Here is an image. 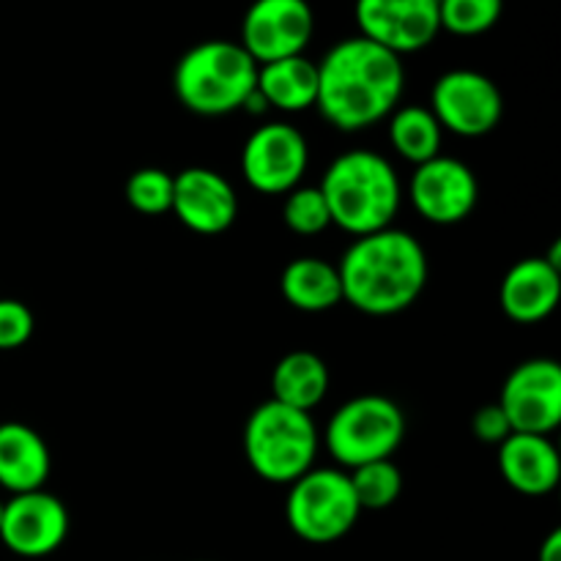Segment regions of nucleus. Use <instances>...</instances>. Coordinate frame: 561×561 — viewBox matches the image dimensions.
Masks as SVG:
<instances>
[{
    "label": "nucleus",
    "instance_id": "6e6552de",
    "mask_svg": "<svg viewBox=\"0 0 561 561\" xmlns=\"http://www.w3.org/2000/svg\"><path fill=\"white\" fill-rule=\"evenodd\" d=\"M438 126L458 137H485L502 124L504 99L496 82L474 69L444 71L431 93Z\"/></svg>",
    "mask_w": 561,
    "mask_h": 561
},
{
    "label": "nucleus",
    "instance_id": "2eb2a0df",
    "mask_svg": "<svg viewBox=\"0 0 561 561\" xmlns=\"http://www.w3.org/2000/svg\"><path fill=\"white\" fill-rule=\"evenodd\" d=\"M184 228L201 236H219L233 228L239 197L230 181L211 168H186L173 175V206Z\"/></svg>",
    "mask_w": 561,
    "mask_h": 561
},
{
    "label": "nucleus",
    "instance_id": "f03ea898",
    "mask_svg": "<svg viewBox=\"0 0 561 561\" xmlns=\"http://www.w3.org/2000/svg\"><path fill=\"white\" fill-rule=\"evenodd\" d=\"M343 301L373 318L405 312L427 285L425 247L411 233L383 228L354 239L337 263Z\"/></svg>",
    "mask_w": 561,
    "mask_h": 561
},
{
    "label": "nucleus",
    "instance_id": "a878e982",
    "mask_svg": "<svg viewBox=\"0 0 561 561\" xmlns=\"http://www.w3.org/2000/svg\"><path fill=\"white\" fill-rule=\"evenodd\" d=\"M283 219L296 236H318L332 228L329 206L318 186H296V190H290L288 197H285Z\"/></svg>",
    "mask_w": 561,
    "mask_h": 561
},
{
    "label": "nucleus",
    "instance_id": "7ed1b4c3",
    "mask_svg": "<svg viewBox=\"0 0 561 561\" xmlns=\"http://www.w3.org/2000/svg\"><path fill=\"white\" fill-rule=\"evenodd\" d=\"M321 195L332 225L351 236L392 228L403 201V186L392 162L370 148H354L327 168Z\"/></svg>",
    "mask_w": 561,
    "mask_h": 561
},
{
    "label": "nucleus",
    "instance_id": "cd10ccee",
    "mask_svg": "<svg viewBox=\"0 0 561 561\" xmlns=\"http://www.w3.org/2000/svg\"><path fill=\"white\" fill-rule=\"evenodd\" d=\"M471 431H474V436L482 444H493V447H499V444H504L513 436V425H510L507 414H504L499 403L482 405L474 414V420H471Z\"/></svg>",
    "mask_w": 561,
    "mask_h": 561
},
{
    "label": "nucleus",
    "instance_id": "f8f14e48",
    "mask_svg": "<svg viewBox=\"0 0 561 561\" xmlns=\"http://www.w3.org/2000/svg\"><path fill=\"white\" fill-rule=\"evenodd\" d=\"M499 405L513 433L551 436L561 425V367L553 359L520 362L502 387Z\"/></svg>",
    "mask_w": 561,
    "mask_h": 561
},
{
    "label": "nucleus",
    "instance_id": "4be33fe9",
    "mask_svg": "<svg viewBox=\"0 0 561 561\" xmlns=\"http://www.w3.org/2000/svg\"><path fill=\"white\" fill-rule=\"evenodd\" d=\"M442 135L444 129L438 126L431 107L405 104V107H394V113L389 115V140H392V148L405 162L422 164L438 157Z\"/></svg>",
    "mask_w": 561,
    "mask_h": 561
},
{
    "label": "nucleus",
    "instance_id": "1a4fd4ad",
    "mask_svg": "<svg viewBox=\"0 0 561 561\" xmlns=\"http://www.w3.org/2000/svg\"><path fill=\"white\" fill-rule=\"evenodd\" d=\"M310 148L294 124L272 121L247 137L241 151V175L261 195H288L305 179Z\"/></svg>",
    "mask_w": 561,
    "mask_h": 561
},
{
    "label": "nucleus",
    "instance_id": "f257e3e1",
    "mask_svg": "<svg viewBox=\"0 0 561 561\" xmlns=\"http://www.w3.org/2000/svg\"><path fill=\"white\" fill-rule=\"evenodd\" d=\"M405 69L389 49L351 36L334 44L318 64L316 107L334 129L359 131L400 107Z\"/></svg>",
    "mask_w": 561,
    "mask_h": 561
},
{
    "label": "nucleus",
    "instance_id": "39448f33",
    "mask_svg": "<svg viewBox=\"0 0 561 561\" xmlns=\"http://www.w3.org/2000/svg\"><path fill=\"white\" fill-rule=\"evenodd\" d=\"M321 436L312 414L266 400L250 414L244 427V458L261 480L294 485L312 469Z\"/></svg>",
    "mask_w": 561,
    "mask_h": 561
},
{
    "label": "nucleus",
    "instance_id": "6ab92c4d",
    "mask_svg": "<svg viewBox=\"0 0 561 561\" xmlns=\"http://www.w3.org/2000/svg\"><path fill=\"white\" fill-rule=\"evenodd\" d=\"M279 290L294 310L301 312H327L343 305V285L334 263L323 257H294L283 268Z\"/></svg>",
    "mask_w": 561,
    "mask_h": 561
},
{
    "label": "nucleus",
    "instance_id": "0eeeda50",
    "mask_svg": "<svg viewBox=\"0 0 561 561\" xmlns=\"http://www.w3.org/2000/svg\"><path fill=\"white\" fill-rule=\"evenodd\" d=\"M362 507L351 477L340 469H310L290 485L285 520L299 540L329 546L348 535Z\"/></svg>",
    "mask_w": 561,
    "mask_h": 561
},
{
    "label": "nucleus",
    "instance_id": "4468645a",
    "mask_svg": "<svg viewBox=\"0 0 561 561\" xmlns=\"http://www.w3.org/2000/svg\"><path fill=\"white\" fill-rule=\"evenodd\" d=\"M69 535V513L53 493L31 491L11 496L3 510L0 542L22 559H44L58 551Z\"/></svg>",
    "mask_w": 561,
    "mask_h": 561
},
{
    "label": "nucleus",
    "instance_id": "c85d7f7f",
    "mask_svg": "<svg viewBox=\"0 0 561 561\" xmlns=\"http://www.w3.org/2000/svg\"><path fill=\"white\" fill-rule=\"evenodd\" d=\"M537 561H561V531L553 529L551 535L546 537V542L540 546V553H537Z\"/></svg>",
    "mask_w": 561,
    "mask_h": 561
},
{
    "label": "nucleus",
    "instance_id": "c756f323",
    "mask_svg": "<svg viewBox=\"0 0 561 561\" xmlns=\"http://www.w3.org/2000/svg\"><path fill=\"white\" fill-rule=\"evenodd\" d=\"M3 510H5V502H0V524H3Z\"/></svg>",
    "mask_w": 561,
    "mask_h": 561
},
{
    "label": "nucleus",
    "instance_id": "a211bd4d",
    "mask_svg": "<svg viewBox=\"0 0 561 561\" xmlns=\"http://www.w3.org/2000/svg\"><path fill=\"white\" fill-rule=\"evenodd\" d=\"M49 449L33 427L22 422L0 425V488H5L11 496L42 491L49 480Z\"/></svg>",
    "mask_w": 561,
    "mask_h": 561
},
{
    "label": "nucleus",
    "instance_id": "393cba45",
    "mask_svg": "<svg viewBox=\"0 0 561 561\" xmlns=\"http://www.w3.org/2000/svg\"><path fill=\"white\" fill-rule=\"evenodd\" d=\"M124 192L135 211L159 217L173 206V175L164 173L162 168H140L129 175Z\"/></svg>",
    "mask_w": 561,
    "mask_h": 561
},
{
    "label": "nucleus",
    "instance_id": "5701e85b",
    "mask_svg": "<svg viewBox=\"0 0 561 561\" xmlns=\"http://www.w3.org/2000/svg\"><path fill=\"white\" fill-rule=\"evenodd\" d=\"M351 488L356 493L362 513L365 510H387L403 493V474L392 460H376L351 471Z\"/></svg>",
    "mask_w": 561,
    "mask_h": 561
},
{
    "label": "nucleus",
    "instance_id": "423d86ee",
    "mask_svg": "<svg viewBox=\"0 0 561 561\" xmlns=\"http://www.w3.org/2000/svg\"><path fill=\"white\" fill-rule=\"evenodd\" d=\"M405 438V414L383 394H359L340 405L323 431V444L334 463L359 469L376 460H389Z\"/></svg>",
    "mask_w": 561,
    "mask_h": 561
},
{
    "label": "nucleus",
    "instance_id": "20e7f679",
    "mask_svg": "<svg viewBox=\"0 0 561 561\" xmlns=\"http://www.w3.org/2000/svg\"><path fill=\"white\" fill-rule=\"evenodd\" d=\"M257 64L239 42L211 38L186 49L173 71V91L190 113L219 118L244 107L255 91Z\"/></svg>",
    "mask_w": 561,
    "mask_h": 561
},
{
    "label": "nucleus",
    "instance_id": "9d476101",
    "mask_svg": "<svg viewBox=\"0 0 561 561\" xmlns=\"http://www.w3.org/2000/svg\"><path fill=\"white\" fill-rule=\"evenodd\" d=\"M316 31L307 0H252L241 22V47L257 66L305 55Z\"/></svg>",
    "mask_w": 561,
    "mask_h": 561
},
{
    "label": "nucleus",
    "instance_id": "dca6fc26",
    "mask_svg": "<svg viewBox=\"0 0 561 561\" xmlns=\"http://www.w3.org/2000/svg\"><path fill=\"white\" fill-rule=\"evenodd\" d=\"M561 272L548 257H524L502 279V310L515 323H540L557 310Z\"/></svg>",
    "mask_w": 561,
    "mask_h": 561
},
{
    "label": "nucleus",
    "instance_id": "b1692460",
    "mask_svg": "<svg viewBox=\"0 0 561 561\" xmlns=\"http://www.w3.org/2000/svg\"><path fill=\"white\" fill-rule=\"evenodd\" d=\"M504 0H438L442 31L453 36H482L502 20Z\"/></svg>",
    "mask_w": 561,
    "mask_h": 561
},
{
    "label": "nucleus",
    "instance_id": "f3484780",
    "mask_svg": "<svg viewBox=\"0 0 561 561\" xmlns=\"http://www.w3.org/2000/svg\"><path fill=\"white\" fill-rule=\"evenodd\" d=\"M499 471L513 491L524 496H548L559 485L561 460L548 436L513 433L499 444Z\"/></svg>",
    "mask_w": 561,
    "mask_h": 561
},
{
    "label": "nucleus",
    "instance_id": "aec40b11",
    "mask_svg": "<svg viewBox=\"0 0 561 561\" xmlns=\"http://www.w3.org/2000/svg\"><path fill=\"white\" fill-rule=\"evenodd\" d=\"M257 93L266 99L268 110L277 107L283 113H301L316 107L318 99V64L305 55L272 60L257 66Z\"/></svg>",
    "mask_w": 561,
    "mask_h": 561
},
{
    "label": "nucleus",
    "instance_id": "bb28decb",
    "mask_svg": "<svg viewBox=\"0 0 561 561\" xmlns=\"http://www.w3.org/2000/svg\"><path fill=\"white\" fill-rule=\"evenodd\" d=\"M36 332L31 307L20 299H0V351H16Z\"/></svg>",
    "mask_w": 561,
    "mask_h": 561
},
{
    "label": "nucleus",
    "instance_id": "ddd939ff",
    "mask_svg": "<svg viewBox=\"0 0 561 561\" xmlns=\"http://www.w3.org/2000/svg\"><path fill=\"white\" fill-rule=\"evenodd\" d=\"M414 211L433 225H458L474 214L480 184L474 170L453 157H433L416 164L409 184Z\"/></svg>",
    "mask_w": 561,
    "mask_h": 561
},
{
    "label": "nucleus",
    "instance_id": "412c9836",
    "mask_svg": "<svg viewBox=\"0 0 561 561\" xmlns=\"http://www.w3.org/2000/svg\"><path fill=\"white\" fill-rule=\"evenodd\" d=\"M329 392V367L312 351H290L272 373V400L310 414Z\"/></svg>",
    "mask_w": 561,
    "mask_h": 561
},
{
    "label": "nucleus",
    "instance_id": "9b49d317",
    "mask_svg": "<svg viewBox=\"0 0 561 561\" xmlns=\"http://www.w3.org/2000/svg\"><path fill=\"white\" fill-rule=\"evenodd\" d=\"M359 36L398 58L431 47L442 33L438 0H356Z\"/></svg>",
    "mask_w": 561,
    "mask_h": 561
}]
</instances>
